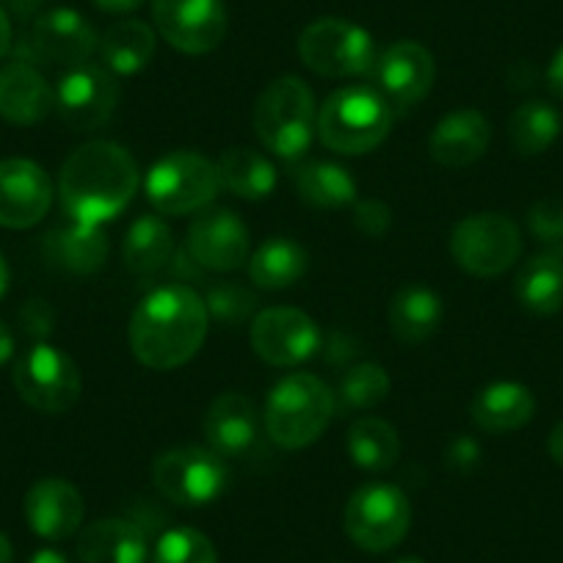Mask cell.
Wrapping results in <instances>:
<instances>
[{
	"mask_svg": "<svg viewBox=\"0 0 563 563\" xmlns=\"http://www.w3.org/2000/svg\"><path fill=\"white\" fill-rule=\"evenodd\" d=\"M150 541L130 519H97L78 539L80 563H147Z\"/></svg>",
	"mask_w": 563,
	"mask_h": 563,
	"instance_id": "cell-23",
	"label": "cell"
},
{
	"mask_svg": "<svg viewBox=\"0 0 563 563\" xmlns=\"http://www.w3.org/2000/svg\"><path fill=\"white\" fill-rule=\"evenodd\" d=\"M7 288H9V265H7V260L0 257V299H3Z\"/></svg>",
	"mask_w": 563,
	"mask_h": 563,
	"instance_id": "cell-49",
	"label": "cell"
},
{
	"mask_svg": "<svg viewBox=\"0 0 563 563\" xmlns=\"http://www.w3.org/2000/svg\"><path fill=\"white\" fill-rule=\"evenodd\" d=\"M47 263L67 271L75 276H89L106 265L108 260V238L97 224L73 221L67 227H58L42 243Z\"/></svg>",
	"mask_w": 563,
	"mask_h": 563,
	"instance_id": "cell-25",
	"label": "cell"
},
{
	"mask_svg": "<svg viewBox=\"0 0 563 563\" xmlns=\"http://www.w3.org/2000/svg\"><path fill=\"white\" fill-rule=\"evenodd\" d=\"M393 563H426V561H420V558H398V561Z\"/></svg>",
	"mask_w": 563,
	"mask_h": 563,
	"instance_id": "cell-50",
	"label": "cell"
},
{
	"mask_svg": "<svg viewBox=\"0 0 563 563\" xmlns=\"http://www.w3.org/2000/svg\"><path fill=\"white\" fill-rule=\"evenodd\" d=\"M97 45V31L75 9H51L40 14L31 29V51L42 62L78 67L89 62Z\"/></svg>",
	"mask_w": 563,
	"mask_h": 563,
	"instance_id": "cell-19",
	"label": "cell"
},
{
	"mask_svg": "<svg viewBox=\"0 0 563 563\" xmlns=\"http://www.w3.org/2000/svg\"><path fill=\"white\" fill-rule=\"evenodd\" d=\"M489 119L475 108L448 113L429 135V155L445 169H464L481 161L489 150Z\"/></svg>",
	"mask_w": 563,
	"mask_h": 563,
	"instance_id": "cell-21",
	"label": "cell"
},
{
	"mask_svg": "<svg viewBox=\"0 0 563 563\" xmlns=\"http://www.w3.org/2000/svg\"><path fill=\"white\" fill-rule=\"evenodd\" d=\"M409 497L393 484H365L345 503V533L365 552L398 547L409 533Z\"/></svg>",
	"mask_w": 563,
	"mask_h": 563,
	"instance_id": "cell-8",
	"label": "cell"
},
{
	"mask_svg": "<svg viewBox=\"0 0 563 563\" xmlns=\"http://www.w3.org/2000/svg\"><path fill=\"white\" fill-rule=\"evenodd\" d=\"M221 180L216 164L191 150L164 155L144 180L150 205L164 216H186L205 210L219 194Z\"/></svg>",
	"mask_w": 563,
	"mask_h": 563,
	"instance_id": "cell-7",
	"label": "cell"
},
{
	"mask_svg": "<svg viewBox=\"0 0 563 563\" xmlns=\"http://www.w3.org/2000/svg\"><path fill=\"white\" fill-rule=\"evenodd\" d=\"M56 108L51 84L29 62H12L0 69V117L12 124L42 122Z\"/></svg>",
	"mask_w": 563,
	"mask_h": 563,
	"instance_id": "cell-22",
	"label": "cell"
},
{
	"mask_svg": "<svg viewBox=\"0 0 563 563\" xmlns=\"http://www.w3.org/2000/svg\"><path fill=\"white\" fill-rule=\"evenodd\" d=\"M175 257V235L161 216H139L122 243V260L133 274H158Z\"/></svg>",
	"mask_w": 563,
	"mask_h": 563,
	"instance_id": "cell-29",
	"label": "cell"
},
{
	"mask_svg": "<svg viewBox=\"0 0 563 563\" xmlns=\"http://www.w3.org/2000/svg\"><path fill=\"white\" fill-rule=\"evenodd\" d=\"M135 158L113 141H89L75 150L58 175L64 213L84 224H106L117 219L139 191Z\"/></svg>",
	"mask_w": 563,
	"mask_h": 563,
	"instance_id": "cell-2",
	"label": "cell"
},
{
	"mask_svg": "<svg viewBox=\"0 0 563 563\" xmlns=\"http://www.w3.org/2000/svg\"><path fill=\"white\" fill-rule=\"evenodd\" d=\"M290 180H294L299 197L312 208L338 210L356 202V180L340 164H329V161L294 164Z\"/></svg>",
	"mask_w": 563,
	"mask_h": 563,
	"instance_id": "cell-28",
	"label": "cell"
},
{
	"mask_svg": "<svg viewBox=\"0 0 563 563\" xmlns=\"http://www.w3.org/2000/svg\"><path fill=\"white\" fill-rule=\"evenodd\" d=\"M23 327L25 332L36 334V338H45L53 327V312L45 301H29V307L23 310Z\"/></svg>",
	"mask_w": 563,
	"mask_h": 563,
	"instance_id": "cell-40",
	"label": "cell"
},
{
	"mask_svg": "<svg viewBox=\"0 0 563 563\" xmlns=\"http://www.w3.org/2000/svg\"><path fill=\"white\" fill-rule=\"evenodd\" d=\"M561 128L563 119L555 106L544 100H528L511 113L508 135L519 155H541L555 144Z\"/></svg>",
	"mask_w": 563,
	"mask_h": 563,
	"instance_id": "cell-34",
	"label": "cell"
},
{
	"mask_svg": "<svg viewBox=\"0 0 563 563\" xmlns=\"http://www.w3.org/2000/svg\"><path fill=\"white\" fill-rule=\"evenodd\" d=\"M519 305L533 316H555L563 310V254L544 252L530 257L514 282Z\"/></svg>",
	"mask_w": 563,
	"mask_h": 563,
	"instance_id": "cell-27",
	"label": "cell"
},
{
	"mask_svg": "<svg viewBox=\"0 0 563 563\" xmlns=\"http://www.w3.org/2000/svg\"><path fill=\"white\" fill-rule=\"evenodd\" d=\"M29 563H73L64 552L53 550V547H45V550H36L34 555L29 558Z\"/></svg>",
	"mask_w": 563,
	"mask_h": 563,
	"instance_id": "cell-47",
	"label": "cell"
},
{
	"mask_svg": "<svg viewBox=\"0 0 563 563\" xmlns=\"http://www.w3.org/2000/svg\"><path fill=\"white\" fill-rule=\"evenodd\" d=\"M263 420L252 400L241 393H224L205 415V440L221 459H246L263 442Z\"/></svg>",
	"mask_w": 563,
	"mask_h": 563,
	"instance_id": "cell-18",
	"label": "cell"
},
{
	"mask_svg": "<svg viewBox=\"0 0 563 563\" xmlns=\"http://www.w3.org/2000/svg\"><path fill=\"white\" fill-rule=\"evenodd\" d=\"M318 128V106L310 86L296 75L271 80L254 108V130L263 147L285 161H299L310 150Z\"/></svg>",
	"mask_w": 563,
	"mask_h": 563,
	"instance_id": "cell-5",
	"label": "cell"
},
{
	"mask_svg": "<svg viewBox=\"0 0 563 563\" xmlns=\"http://www.w3.org/2000/svg\"><path fill=\"white\" fill-rule=\"evenodd\" d=\"M389 387L393 382L378 362H360V365L349 367L334 400H338V409L365 411L382 404L389 395Z\"/></svg>",
	"mask_w": 563,
	"mask_h": 563,
	"instance_id": "cell-35",
	"label": "cell"
},
{
	"mask_svg": "<svg viewBox=\"0 0 563 563\" xmlns=\"http://www.w3.org/2000/svg\"><path fill=\"white\" fill-rule=\"evenodd\" d=\"M451 254L467 274L495 279L522 254V232L503 213H473L453 227Z\"/></svg>",
	"mask_w": 563,
	"mask_h": 563,
	"instance_id": "cell-9",
	"label": "cell"
},
{
	"mask_svg": "<svg viewBox=\"0 0 563 563\" xmlns=\"http://www.w3.org/2000/svg\"><path fill=\"white\" fill-rule=\"evenodd\" d=\"M0 563H14L12 541L7 539V533H0Z\"/></svg>",
	"mask_w": 563,
	"mask_h": 563,
	"instance_id": "cell-48",
	"label": "cell"
},
{
	"mask_svg": "<svg viewBox=\"0 0 563 563\" xmlns=\"http://www.w3.org/2000/svg\"><path fill=\"white\" fill-rule=\"evenodd\" d=\"M25 519L31 530L47 541L69 539L84 525V497L69 481L42 478L25 495Z\"/></svg>",
	"mask_w": 563,
	"mask_h": 563,
	"instance_id": "cell-20",
	"label": "cell"
},
{
	"mask_svg": "<svg viewBox=\"0 0 563 563\" xmlns=\"http://www.w3.org/2000/svg\"><path fill=\"white\" fill-rule=\"evenodd\" d=\"M216 169H219L221 186L235 194L238 199H246V202L268 199L276 188L274 164L249 147L224 150Z\"/></svg>",
	"mask_w": 563,
	"mask_h": 563,
	"instance_id": "cell-31",
	"label": "cell"
},
{
	"mask_svg": "<svg viewBox=\"0 0 563 563\" xmlns=\"http://www.w3.org/2000/svg\"><path fill=\"white\" fill-rule=\"evenodd\" d=\"M95 3L97 9H102V12L108 14H128L144 7L147 0H95Z\"/></svg>",
	"mask_w": 563,
	"mask_h": 563,
	"instance_id": "cell-43",
	"label": "cell"
},
{
	"mask_svg": "<svg viewBox=\"0 0 563 563\" xmlns=\"http://www.w3.org/2000/svg\"><path fill=\"white\" fill-rule=\"evenodd\" d=\"M473 422L486 434H508L528 426L536 415V398L525 384L495 382L478 389L470 406Z\"/></svg>",
	"mask_w": 563,
	"mask_h": 563,
	"instance_id": "cell-24",
	"label": "cell"
},
{
	"mask_svg": "<svg viewBox=\"0 0 563 563\" xmlns=\"http://www.w3.org/2000/svg\"><path fill=\"white\" fill-rule=\"evenodd\" d=\"M158 34L188 56L216 51L227 34L224 0H153Z\"/></svg>",
	"mask_w": 563,
	"mask_h": 563,
	"instance_id": "cell-13",
	"label": "cell"
},
{
	"mask_svg": "<svg viewBox=\"0 0 563 563\" xmlns=\"http://www.w3.org/2000/svg\"><path fill=\"white\" fill-rule=\"evenodd\" d=\"M316 130L332 153L365 155L387 141L393 106L371 86H345L332 91L318 108Z\"/></svg>",
	"mask_w": 563,
	"mask_h": 563,
	"instance_id": "cell-4",
	"label": "cell"
},
{
	"mask_svg": "<svg viewBox=\"0 0 563 563\" xmlns=\"http://www.w3.org/2000/svg\"><path fill=\"white\" fill-rule=\"evenodd\" d=\"M210 316L205 299L188 285L172 282L147 294L130 318V349L150 371H175L205 345Z\"/></svg>",
	"mask_w": 563,
	"mask_h": 563,
	"instance_id": "cell-1",
	"label": "cell"
},
{
	"mask_svg": "<svg viewBox=\"0 0 563 563\" xmlns=\"http://www.w3.org/2000/svg\"><path fill=\"white\" fill-rule=\"evenodd\" d=\"M478 459H481V448L475 445L470 437H459V440L451 445V451H448V464L459 470L473 467V464H478Z\"/></svg>",
	"mask_w": 563,
	"mask_h": 563,
	"instance_id": "cell-41",
	"label": "cell"
},
{
	"mask_svg": "<svg viewBox=\"0 0 563 563\" xmlns=\"http://www.w3.org/2000/svg\"><path fill=\"white\" fill-rule=\"evenodd\" d=\"M205 307H208V316L213 321H219L221 327H238V323L249 321V316L257 307V299H254L252 290L241 282L221 279L210 282L208 290H205Z\"/></svg>",
	"mask_w": 563,
	"mask_h": 563,
	"instance_id": "cell-37",
	"label": "cell"
},
{
	"mask_svg": "<svg viewBox=\"0 0 563 563\" xmlns=\"http://www.w3.org/2000/svg\"><path fill=\"white\" fill-rule=\"evenodd\" d=\"M307 252L294 238H268L249 257V276L257 288L282 290L290 288L305 276Z\"/></svg>",
	"mask_w": 563,
	"mask_h": 563,
	"instance_id": "cell-32",
	"label": "cell"
},
{
	"mask_svg": "<svg viewBox=\"0 0 563 563\" xmlns=\"http://www.w3.org/2000/svg\"><path fill=\"white\" fill-rule=\"evenodd\" d=\"M20 398L45 415H64L80 400V371L64 351L47 343H36L25 351L12 371Z\"/></svg>",
	"mask_w": 563,
	"mask_h": 563,
	"instance_id": "cell-10",
	"label": "cell"
},
{
	"mask_svg": "<svg viewBox=\"0 0 563 563\" xmlns=\"http://www.w3.org/2000/svg\"><path fill=\"white\" fill-rule=\"evenodd\" d=\"M153 481L161 495L175 506L199 508L219 500L227 489L224 462L205 448H175L155 459Z\"/></svg>",
	"mask_w": 563,
	"mask_h": 563,
	"instance_id": "cell-11",
	"label": "cell"
},
{
	"mask_svg": "<svg viewBox=\"0 0 563 563\" xmlns=\"http://www.w3.org/2000/svg\"><path fill=\"white\" fill-rule=\"evenodd\" d=\"M56 111L73 130H97L111 119L119 100L117 78L97 64H78L58 78Z\"/></svg>",
	"mask_w": 563,
	"mask_h": 563,
	"instance_id": "cell-14",
	"label": "cell"
},
{
	"mask_svg": "<svg viewBox=\"0 0 563 563\" xmlns=\"http://www.w3.org/2000/svg\"><path fill=\"white\" fill-rule=\"evenodd\" d=\"M329 563H343V561H329Z\"/></svg>",
	"mask_w": 563,
	"mask_h": 563,
	"instance_id": "cell-51",
	"label": "cell"
},
{
	"mask_svg": "<svg viewBox=\"0 0 563 563\" xmlns=\"http://www.w3.org/2000/svg\"><path fill=\"white\" fill-rule=\"evenodd\" d=\"M442 323V299L426 285H406L389 301V332L404 345L426 343Z\"/></svg>",
	"mask_w": 563,
	"mask_h": 563,
	"instance_id": "cell-26",
	"label": "cell"
},
{
	"mask_svg": "<svg viewBox=\"0 0 563 563\" xmlns=\"http://www.w3.org/2000/svg\"><path fill=\"white\" fill-rule=\"evenodd\" d=\"M547 84H550V91L563 102V45L558 47V53L552 56L550 67H547Z\"/></svg>",
	"mask_w": 563,
	"mask_h": 563,
	"instance_id": "cell-42",
	"label": "cell"
},
{
	"mask_svg": "<svg viewBox=\"0 0 563 563\" xmlns=\"http://www.w3.org/2000/svg\"><path fill=\"white\" fill-rule=\"evenodd\" d=\"M528 230L541 243H563V202L539 199L528 210Z\"/></svg>",
	"mask_w": 563,
	"mask_h": 563,
	"instance_id": "cell-38",
	"label": "cell"
},
{
	"mask_svg": "<svg viewBox=\"0 0 563 563\" xmlns=\"http://www.w3.org/2000/svg\"><path fill=\"white\" fill-rule=\"evenodd\" d=\"M53 205V183L40 164L25 158L0 161V227L31 230Z\"/></svg>",
	"mask_w": 563,
	"mask_h": 563,
	"instance_id": "cell-16",
	"label": "cell"
},
{
	"mask_svg": "<svg viewBox=\"0 0 563 563\" xmlns=\"http://www.w3.org/2000/svg\"><path fill=\"white\" fill-rule=\"evenodd\" d=\"M349 456L367 473H384L400 459L398 431L382 417H356L349 429Z\"/></svg>",
	"mask_w": 563,
	"mask_h": 563,
	"instance_id": "cell-33",
	"label": "cell"
},
{
	"mask_svg": "<svg viewBox=\"0 0 563 563\" xmlns=\"http://www.w3.org/2000/svg\"><path fill=\"white\" fill-rule=\"evenodd\" d=\"M9 47H12V23H9L7 9L0 7V58L7 56Z\"/></svg>",
	"mask_w": 563,
	"mask_h": 563,
	"instance_id": "cell-46",
	"label": "cell"
},
{
	"mask_svg": "<svg viewBox=\"0 0 563 563\" xmlns=\"http://www.w3.org/2000/svg\"><path fill=\"white\" fill-rule=\"evenodd\" d=\"M252 349L274 367H296L321 349V329L296 307H268L252 323Z\"/></svg>",
	"mask_w": 563,
	"mask_h": 563,
	"instance_id": "cell-12",
	"label": "cell"
},
{
	"mask_svg": "<svg viewBox=\"0 0 563 563\" xmlns=\"http://www.w3.org/2000/svg\"><path fill=\"white\" fill-rule=\"evenodd\" d=\"M14 356V334L7 323L0 321V367Z\"/></svg>",
	"mask_w": 563,
	"mask_h": 563,
	"instance_id": "cell-44",
	"label": "cell"
},
{
	"mask_svg": "<svg viewBox=\"0 0 563 563\" xmlns=\"http://www.w3.org/2000/svg\"><path fill=\"white\" fill-rule=\"evenodd\" d=\"M354 224L362 235L384 238L393 227V210L382 199H362L354 205Z\"/></svg>",
	"mask_w": 563,
	"mask_h": 563,
	"instance_id": "cell-39",
	"label": "cell"
},
{
	"mask_svg": "<svg viewBox=\"0 0 563 563\" xmlns=\"http://www.w3.org/2000/svg\"><path fill=\"white\" fill-rule=\"evenodd\" d=\"M102 67L111 75H135L155 56V31L141 20H122L100 36Z\"/></svg>",
	"mask_w": 563,
	"mask_h": 563,
	"instance_id": "cell-30",
	"label": "cell"
},
{
	"mask_svg": "<svg viewBox=\"0 0 563 563\" xmlns=\"http://www.w3.org/2000/svg\"><path fill=\"white\" fill-rule=\"evenodd\" d=\"M299 58L321 78H354L376 67V42L362 25L323 18L301 31Z\"/></svg>",
	"mask_w": 563,
	"mask_h": 563,
	"instance_id": "cell-6",
	"label": "cell"
},
{
	"mask_svg": "<svg viewBox=\"0 0 563 563\" xmlns=\"http://www.w3.org/2000/svg\"><path fill=\"white\" fill-rule=\"evenodd\" d=\"M373 73H376L378 95L393 108L406 111V108L426 100L429 91L434 89L437 64L434 56L420 42L406 40L387 47L382 58H376Z\"/></svg>",
	"mask_w": 563,
	"mask_h": 563,
	"instance_id": "cell-15",
	"label": "cell"
},
{
	"mask_svg": "<svg viewBox=\"0 0 563 563\" xmlns=\"http://www.w3.org/2000/svg\"><path fill=\"white\" fill-rule=\"evenodd\" d=\"M338 400L312 373H290L271 389L263 409V429L282 451H301L321 440L329 429Z\"/></svg>",
	"mask_w": 563,
	"mask_h": 563,
	"instance_id": "cell-3",
	"label": "cell"
},
{
	"mask_svg": "<svg viewBox=\"0 0 563 563\" xmlns=\"http://www.w3.org/2000/svg\"><path fill=\"white\" fill-rule=\"evenodd\" d=\"M547 448H550L552 462L561 464V467H563V422H558L555 429H552L550 442H547Z\"/></svg>",
	"mask_w": 563,
	"mask_h": 563,
	"instance_id": "cell-45",
	"label": "cell"
},
{
	"mask_svg": "<svg viewBox=\"0 0 563 563\" xmlns=\"http://www.w3.org/2000/svg\"><path fill=\"white\" fill-rule=\"evenodd\" d=\"M249 230L232 210L210 208L188 227V252L202 271L230 274L249 260Z\"/></svg>",
	"mask_w": 563,
	"mask_h": 563,
	"instance_id": "cell-17",
	"label": "cell"
},
{
	"mask_svg": "<svg viewBox=\"0 0 563 563\" xmlns=\"http://www.w3.org/2000/svg\"><path fill=\"white\" fill-rule=\"evenodd\" d=\"M153 563H219V552L202 530L172 528L155 544Z\"/></svg>",
	"mask_w": 563,
	"mask_h": 563,
	"instance_id": "cell-36",
	"label": "cell"
}]
</instances>
